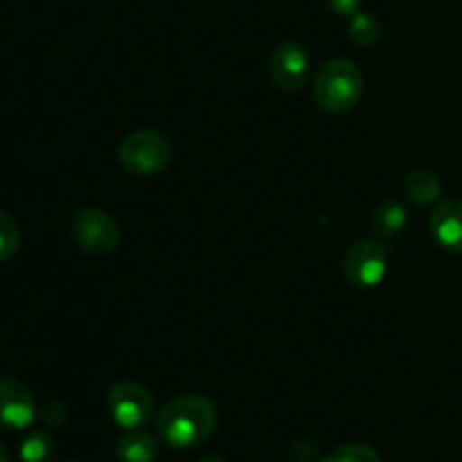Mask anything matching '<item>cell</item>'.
Wrapping results in <instances>:
<instances>
[{
	"instance_id": "cell-17",
	"label": "cell",
	"mask_w": 462,
	"mask_h": 462,
	"mask_svg": "<svg viewBox=\"0 0 462 462\" xmlns=\"http://www.w3.org/2000/svg\"><path fill=\"white\" fill-rule=\"evenodd\" d=\"M41 418H43V422L48 424V427L59 429V427H63V424L68 422V418H70V409H68L63 402L52 400V402H48V404H45Z\"/></svg>"
},
{
	"instance_id": "cell-2",
	"label": "cell",
	"mask_w": 462,
	"mask_h": 462,
	"mask_svg": "<svg viewBox=\"0 0 462 462\" xmlns=\"http://www.w3.org/2000/svg\"><path fill=\"white\" fill-rule=\"evenodd\" d=\"M311 93L314 102L323 111L334 116L347 113L359 104L364 95V72L350 59H329L314 75Z\"/></svg>"
},
{
	"instance_id": "cell-5",
	"label": "cell",
	"mask_w": 462,
	"mask_h": 462,
	"mask_svg": "<svg viewBox=\"0 0 462 462\" xmlns=\"http://www.w3.org/2000/svg\"><path fill=\"white\" fill-rule=\"evenodd\" d=\"M70 237L88 255H108L120 246V224L108 212L97 208H86L77 212L70 226Z\"/></svg>"
},
{
	"instance_id": "cell-7",
	"label": "cell",
	"mask_w": 462,
	"mask_h": 462,
	"mask_svg": "<svg viewBox=\"0 0 462 462\" xmlns=\"http://www.w3.org/2000/svg\"><path fill=\"white\" fill-rule=\"evenodd\" d=\"M269 77L284 93H296L310 79V54L296 41H284L271 52Z\"/></svg>"
},
{
	"instance_id": "cell-16",
	"label": "cell",
	"mask_w": 462,
	"mask_h": 462,
	"mask_svg": "<svg viewBox=\"0 0 462 462\" xmlns=\"http://www.w3.org/2000/svg\"><path fill=\"white\" fill-rule=\"evenodd\" d=\"M21 246V226L14 219L12 212H0V260H12Z\"/></svg>"
},
{
	"instance_id": "cell-10",
	"label": "cell",
	"mask_w": 462,
	"mask_h": 462,
	"mask_svg": "<svg viewBox=\"0 0 462 462\" xmlns=\"http://www.w3.org/2000/svg\"><path fill=\"white\" fill-rule=\"evenodd\" d=\"M116 454L120 462H156L158 440L152 433L134 429L117 440Z\"/></svg>"
},
{
	"instance_id": "cell-1",
	"label": "cell",
	"mask_w": 462,
	"mask_h": 462,
	"mask_svg": "<svg viewBox=\"0 0 462 462\" xmlns=\"http://www.w3.org/2000/svg\"><path fill=\"white\" fill-rule=\"evenodd\" d=\"M219 424L215 402L203 395H183L167 402L156 415V433L171 449H192L215 433Z\"/></svg>"
},
{
	"instance_id": "cell-3",
	"label": "cell",
	"mask_w": 462,
	"mask_h": 462,
	"mask_svg": "<svg viewBox=\"0 0 462 462\" xmlns=\"http://www.w3.org/2000/svg\"><path fill=\"white\" fill-rule=\"evenodd\" d=\"M117 161H120L122 170L129 171L131 176H140V179L156 176L170 167L171 144L158 131H134L120 143Z\"/></svg>"
},
{
	"instance_id": "cell-22",
	"label": "cell",
	"mask_w": 462,
	"mask_h": 462,
	"mask_svg": "<svg viewBox=\"0 0 462 462\" xmlns=\"http://www.w3.org/2000/svg\"><path fill=\"white\" fill-rule=\"evenodd\" d=\"M72 462H77V460H72Z\"/></svg>"
},
{
	"instance_id": "cell-6",
	"label": "cell",
	"mask_w": 462,
	"mask_h": 462,
	"mask_svg": "<svg viewBox=\"0 0 462 462\" xmlns=\"http://www.w3.org/2000/svg\"><path fill=\"white\" fill-rule=\"evenodd\" d=\"M388 273V251L374 239H356L343 255V275L356 289H374Z\"/></svg>"
},
{
	"instance_id": "cell-21",
	"label": "cell",
	"mask_w": 462,
	"mask_h": 462,
	"mask_svg": "<svg viewBox=\"0 0 462 462\" xmlns=\"http://www.w3.org/2000/svg\"><path fill=\"white\" fill-rule=\"evenodd\" d=\"M0 462H9V454H7V449H0Z\"/></svg>"
},
{
	"instance_id": "cell-20",
	"label": "cell",
	"mask_w": 462,
	"mask_h": 462,
	"mask_svg": "<svg viewBox=\"0 0 462 462\" xmlns=\"http://www.w3.org/2000/svg\"><path fill=\"white\" fill-rule=\"evenodd\" d=\"M199 462H226V460H224V456H219V454H208V456H203Z\"/></svg>"
},
{
	"instance_id": "cell-19",
	"label": "cell",
	"mask_w": 462,
	"mask_h": 462,
	"mask_svg": "<svg viewBox=\"0 0 462 462\" xmlns=\"http://www.w3.org/2000/svg\"><path fill=\"white\" fill-rule=\"evenodd\" d=\"M329 5L334 14L338 16H355L356 12H361V3L364 0H325Z\"/></svg>"
},
{
	"instance_id": "cell-8",
	"label": "cell",
	"mask_w": 462,
	"mask_h": 462,
	"mask_svg": "<svg viewBox=\"0 0 462 462\" xmlns=\"http://www.w3.org/2000/svg\"><path fill=\"white\" fill-rule=\"evenodd\" d=\"M431 237L442 251L462 253V201L442 199L429 217Z\"/></svg>"
},
{
	"instance_id": "cell-9",
	"label": "cell",
	"mask_w": 462,
	"mask_h": 462,
	"mask_svg": "<svg viewBox=\"0 0 462 462\" xmlns=\"http://www.w3.org/2000/svg\"><path fill=\"white\" fill-rule=\"evenodd\" d=\"M0 400H3V424L14 431L32 427L36 420V400L21 382L12 377H3L0 382Z\"/></svg>"
},
{
	"instance_id": "cell-18",
	"label": "cell",
	"mask_w": 462,
	"mask_h": 462,
	"mask_svg": "<svg viewBox=\"0 0 462 462\" xmlns=\"http://www.w3.org/2000/svg\"><path fill=\"white\" fill-rule=\"evenodd\" d=\"M291 460L293 462H320L319 460V447L311 440H298L291 447Z\"/></svg>"
},
{
	"instance_id": "cell-11",
	"label": "cell",
	"mask_w": 462,
	"mask_h": 462,
	"mask_svg": "<svg viewBox=\"0 0 462 462\" xmlns=\"http://www.w3.org/2000/svg\"><path fill=\"white\" fill-rule=\"evenodd\" d=\"M370 224H373V230L379 237H395L409 224V212H406L404 203L395 201V199H386L373 210Z\"/></svg>"
},
{
	"instance_id": "cell-13",
	"label": "cell",
	"mask_w": 462,
	"mask_h": 462,
	"mask_svg": "<svg viewBox=\"0 0 462 462\" xmlns=\"http://www.w3.org/2000/svg\"><path fill=\"white\" fill-rule=\"evenodd\" d=\"M54 454H57V445L48 431L27 433L18 447L21 462H52Z\"/></svg>"
},
{
	"instance_id": "cell-4",
	"label": "cell",
	"mask_w": 462,
	"mask_h": 462,
	"mask_svg": "<svg viewBox=\"0 0 462 462\" xmlns=\"http://www.w3.org/2000/svg\"><path fill=\"white\" fill-rule=\"evenodd\" d=\"M156 402L149 388L135 382H117L106 393V413L125 431L143 429L153 418Z\"/></svg>"
},
{
	"instance_id": "cell-12",
	"label": "cell",
	"mask_w": 462,
	"mask_h": 462,
	"mask_svg": "<svg viewBox=\"0 0 462 462\" xmlns=\"http://www.w3.org/2000/svg\"><path fill=\"white\" fill-rule=\"evenodd\" d=\"M404 194L418 206H429L442 197V183L433 171L415 170L404 179Z\"/></svg>"
},
{
	"instance_id": "cell-14",
	"label": "cell",
	"mask_w": 462,
	"mask_h": 462,
	"mask_svg": "<svg viewBox=\"0 0 462 462\" xmlns=\"http://www.w3.org/2000/svg\"><path fill=\"white\" fill-rule=\"evenodd\" d=\"M347 34L355 41L356 45H373L374 41L382 34V25H379L377 18L368 12H356L355 16H350V25H347Z\"/></svg>"
},
{
	"instance_id": "cell-15",
	"label": "cell",
	"mask_w": 462,
	"mask_h": 462,
	"mask_svg": "<svg viewBox=\"0 0 462 462\" xmlns=\"http://www.w3.org/2000/svg\"><path fill=\"white\" fill-rule=\"evenodd\" d=\"M320 462H382V456L370 445L347 442V445H341L329 451L325 458H320Z\"/></svg>"
}]
</instances>
